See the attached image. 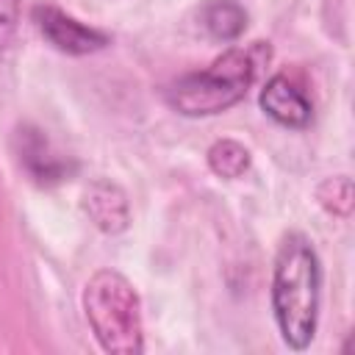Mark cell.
<instances>
[{
    "mask_svg": "<svg viewBox=\"0 0 355 355\" xmlns=\"http://www.w3.org/2000/svg\"><path fill=\"white\" fill-rule=\"evenodd\" d=\"M322 266L313 244L302 233H288L275 255L272 311L283 341L291 349H305L313 341L319 319Z\"/></svg>",
    "mask_w": 355,
    "mask_h": 355,
    "instance_id": "1",
    "label": "cell"
},
{
    "mask_svg": "<svg viewBox=\"0 0 355 355\" xmlns=\"http://www.w3.org/2000/svg\"><path fill=\"white\" fill-rule=\"evenodd\" d=\"M261 50V42L247 50L230 47L227 53L214 58L211 67L178 78L166 89V103L183 116H211L227 111L230 105L244 100L247 89L252 86Z\"/></svg>",
    "mask_w": 355,
    "mask_h": 355,
    "instance_id": "2",
    "label": "cell"
},
{
    "mask_svg": "<svg viewBox=\"0 0 355 355\" xmlns=\"http://www.w3.org/2000/svg\"><path fill=\"white\" fill-rule=\"evenodd\" d=\"M83 311L105 352L139 355L144 349L141 302L125 275L114 269L94 272L83 288Z\"/></svg>",
    "mask_w": 355,
    "mask_h": 355,
    "instance_id": "3",
    "label": "cell"
},
{
    "mask_svg": "<svg viewBox=\"0 0 355 355\" xmlns=\"http://www.w3.org/2000/svg\"><path fill=\"white\" fill-rule=\"evenodd\" d=\"M33 19L39 33L61 53L67 55H86V53H97L108 44V33L78 22L75 17L64 14L55 6H36L33 8Z\"/></svg>",
    "mask_w": 355,
    "mask_h": 355,
    "instance_id": "4",
    "label": "cell"
},
{
    "mask_svg": "<svg viewBox=\"0 0 355 355\" xmlns=\"http://www.w3.org/2000/svg\"><path fill=\"white\" fill-rule=\"evenodd\" d=\"M14 141H17L19 164L36 183H58L72 172V164L50 144V139L39 128L22 125L14 136Z\"/></svg>",
    "mask_w": 355,
    "mask_h": 355,
    "instance_id": "5",
    "label": "cell"
},
{
    "mask_svg": "<svg viewBox=\"0 0 355 355\" xmlns=\"http://www.w3.org/2000/svg\"><path fill=\"white\" fill-rule=\"evenodd\" d=\"M261 108L283 128H305L313 116L311 100L288 75H272L261 89Z\"/></svg>",
    "mask_w": 355,
    "mask_h": 355,
    "instance_id": "6",
    "label": "cell"
},
{
    "mask_svg": "<svg viewBox=\"0 0 355 355\" xmlns=\"http://www.w3.org/2000/svg\"><path fill=\"white\" fill-rule=\"evenodd\" d=\"M83 211L92 225L103 233H122L130 222V208L125 191L111 180H94L83 194Z\"/></svg>",
    "mask_w": 355,
    "mask_h": 355,
    "instance_id": "7",
    "label": "cell"
},
{
    "mask_svg": "<svg viewBox=\"0 0 355 355\" xmlns=\"http://www.w3.org/2000/svg\"><path fill=\"white\" fill-rule=\"evenodd\" d=\"M200 25L219 42H233L247 28V11L236 0H208L200 8Z\"/></svg>",
    "mask_w": 355,
    "mask_h": 355,
    "instance_id": "8",
    "label": "cell"
},
{
    "mask_svg": "<svg viewBox=\"0 0 355 355\" xmlns=\"http://www.w3.org/2000/svg\"><path fill=\"white\" fill-rule=\"evenodd\" d=\"M208 166L225 180H236L250 169V150L236 139H219L208 150Z\"/></svg>",
    "mask_w": 355,
    "mask_h": 355,
    "instance_id": "9",
    "label": "cell"
},
{
    "mask_svg": "<svg viewBox=\"0 0 355 355\" xmlns=\"http://www.w3.org/2000/svg\"><path fill=\"white\" fill-rule=\"evenodd\" d=\"M316 197H319L324 211H330L336 216H349V211H352V180L347 175L327 178V180L319 183Z\"/></svg>",
    "mask_w": 355,
    "mask_h": 355,
    "instance_id": "10",
    "label": "cell"
},
{
    "mask_svg": "<svg viewBox=\"0 0 355 355\" xmlns=\"http://www.w3.org/2000/svg\"><path fill=\"white\" fill-rule=\"evenodd\" d=\"M22 17V0H0V50H8L17 39Z\"/></svg>",
    "mask_w": 355,
    "mask_h": 355,
    "instance_id": "11",
    "label": "cell"
}]
</instances>
